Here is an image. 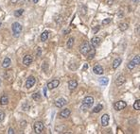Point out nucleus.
Here are the masks:
<instances>
[{"label": "nucleus", "mask_w": 140, "mask_h": 134, "mask_svg": "<svg viewBox=\"0 0 140 134\" xmlns=\"http://www.w3.org/2000/svg\"><path fill=\"white\" fill-rule=\"evenodd\" d=\"M94 104V97L93 96H86L83 99V102L81 106L82 110H86L88 109H90Z\"/></svg>", "instance_id": "obj_1"}, {"label": "nucleus", "mask_w": 140, "mask_h": 134, "mask_svg": "<svg viewBox=\"0 0 140 134\" xmlns=\"http://www.w3.org/2000/svg\"><path fill=\"white\" fill-rule=\"evenodd\" d=\"M12 28L13 36H14L15 38L19 37V36H20V34H21V32H22V26H21V24H20V23H18V22H15V23H13V24H12Z\"/></svg>", "instance_id": "obj_2"}, {"label": "nucleus", "mask_w": 140, "mask_h": 134, "mask_svg": "<svg viewBox=\"0 0 140 134\" xmlns=\"http://www.w3.org/2000/svg\"><path fill=\"white\" fill-rule=\"evenodd\" d=\"M91 48H92L91 44H90L88 42H84V43H82L81 44V46H80V52H81L82 55H87Z\"/></svg>", "instance_id": "obj_3"}, {"label": "nucleus", "mask_w": 140, "mask_h": 134, "mask_svg": "<svg viewBox=\"0 0 140 134\" xmlns=\"http://www.w3.org/2000/svg\"><path fill=\"white\" fill-rule=\"evenodd\" d=\"M33 128H34V131H35L36 133H42L43 130L45 129V125H44L43 122L38 121V122H36V123L34 124Z\"/></svg>", "instance_id": "obj_4"}, {"label": "nucleus", "mask_w": 140, "mask_h": 134, "mask_svg": "<svg viewBox=\"0 0 140 134\" xmlns=\"http://www.w3.org/2000/svg\"><path fill=\"white\" fill-rule=\"evenodd\" d=\"M126 107H127V103L125 101H122V100H119L114 104V108L115 110H121L125 109Z\"/></svg>", "instance_id": "obj_5"}, {"label": "nucleus", "mask_w": 140, "mask_h": 134, "mask_svg": "<svg viewBox=\"0 0 140 134\" xmlns=\"http://www.w3.org/2000/svg\"><path fill=\"white\" fill-rule=\"evenodd\" d=\"M35 82H36V79H35L34 77H32V76L29 77V79H28L27 81H26V88H27V89H30L31 87L34 86Z\"/></svg>", "instance_id": "obj_6"}, {"label": "nucleus", "mask_w": 140, "mask_h": 134, "mask_svg": "<svg viewBox=\"0 0 140 134\" xmlns=\"http://www.w3.org/2000/svg\"><path fill=\"white\" fill-rule=\"evenodd\" d=\"M93 72H94L96 75L100 76V75H103V73H104V69H103V67H102L101 65L97 64V65H95V66H94V68H93Z\"/></svg>", "instance_id": "obj_7"}, {"label": "nucleus", "mask_w": 140, "mask_h": 134, "mask_svg": "<svg viewBox=\"0 0 140 134\" xmlns=\"http://www.w3.org/2000/svg\"><path fill=\"white\" fill-rule=\"evenodd\" d=\"M59 85H60V81L58 79H54V80H52V81H50V82L47 83L46 88L49 89V90H53V89L57 88Z\"/></svg>", "instance_id": "obj_8"}, {"label": "nucleus", "mask_w": 140, "mask_h": 134, "mask_svg": "<svg viewBox=\"0 0 140 134\" xmlns=\"http://www.w3.org/2000/svg\"><path fill=\"white\" fill-rule=\"evenodd\" d=\"M66 103H67V101H66L64 98L61 97V98H58V99L55 101V106H56L57 108L61 109V108H62L63 106H65Z\"/></svg>", "instance_id": "obj_9"}, {"label": "nucleus", "mask_w": 140, "mask_h": 134, "mask_svg": "<svg viewBox=\"0 0 140 134\" xmlns=\"http://www.w3.org/2000/svg\"><path fill=\"white\" fill-rule=\"evenodd\" d=\"M32 61H33V58L31 55H26L23 59V63L26 66H29L32 63Z\"/></svg>", "instance_id": "obj_10"}, {"label": "nucleus", "mask_w": 140, "mask_h": 134, "mask_svg": "<svg viewBox=\"0 0 140 134\" xmlns=\"http://www.w3.org/2000/svg\"><path fill=\"white\" fill-rule=\"evenodd\" d=\"M100 42H101V40H100V38H99V37H93L92 39H91V46L92 47H94V48H97L99 44H100Z\"/></svg>", "instance_id": "obj_11"}, {"label": "nucleus", "mask_w": 140, "mask_h": 134, "mask_svg": "<svg viewBox=\"0 0 140 134\" xmlns=\"http://www.w3.org/2000/svg\"><path fill=\"white\" fill-rule=\"evenodd\" d=\"M109 122H110V116L108 114H103L101 116V125L103 126H107L109 125Z\"/></svg>", "instance_id": "obj_12"}, {"label": "nucleus", "mask_w": 140, "mask_h": 134, "mask_svg": "<svg viewBox=\"0 0 140 134\" xmlns=\"http://www.w3.org/2000/svg\"><path fill=\"white\" fill-rule=\"evenodd\" d=\"M77 87H78V82H77L76 80L71 79V80H69V81H68V89H69L70 91H74V90H76Z\"/></svg>", "instance_id": "obj_13"}, {"label": "nucleus", "mask_w": 140, "mask_h": 134, "mask_svg": "<svg viewBox=\"0 0 140 134\" xmlns=\"http://www.w3.org/2000/svg\"><path fill=\"white\" fill-rule=\"evenodd\" d=\"M125 82H126V79H125V77H124L123 75H119V76L117 77L116 80H115V84H116L117 86H122Z\"/></svg>", "instance_id": "obj_14"}, {"label": "nucleus", "mask_w": 140, "mask_h": 134, "mask_svg": "<svg viewBox=\"0 0 140 134\" xmlns=\"http://www.w3.org/2000/svg\"><path fill=\"white\" fill-rule=\"evenodd\" d=\"M70 114H71V110H70L69 109H63V110H61V112H60V115H61V117H62V118H67V117L70 116Z\"/></svg>", "instance_id": "obj_15"}, {"label": "nucleus", "mask_w": 140, "mask_h": 134, "mask_svg": "<svg viewBox=\"0 0 140 134\" xmlns=\"http://www.w3.org/2000/svg\"><path fill=\"white\" fill-rule=\"evenodd\" d=\"M11 63H12V59L9 58V57H6L3 60V63H2V66L3 68H9L11 66Z\"/></svg>", "instance_id": "obj_16"}, {"label": "nucleus", "mask_w": 140, "mask_h": 134, "mask_svg": "<svg viewBox=\"0 0 140 134\" xmlns=\"http://www.w3.org/2000/svg\"><path fill=\"white\" fill-rule=\"evenodd\" d=\"M8 103H9V98L7 95H2L0 97V104L2 106H6V105H8Z\"/></svg>", "instance_id": "obj_17"}, {"label": "nucleus", "mask_w": 140, "mask_h": 134, "mask_svg": "<svg viewBox=\"0 0 140 134\" xmlns=\"http://www.w3.org/2000/svg\"><path fill=\"white\" fill-rule=\"evenodd\" d=\"M74 43H75V39L74 38H69L68 41H67V43H66L67 48L68 49H71L73 47V45H74Z\"/></svg>", "instance_id": "obj_18"}, {"label": "nucleus", "mask_w": 140, "mask_h": 134, "mask_svg": "<svg viewBox=\"0 0 140 134\" xmlns=\"http://www.w3.org/2000/svg\"><path fill=\"white\" fill-rule=\"evenodd\" d=\"M121 62H122V59H119V58L115 59L114 60V62H113V68H114V69H116L117 67L121 64Z\"/></svg>", "instance_id": "obj_19"}, {"label": "nucleus", "mask_w": 140, "mask_h": 134, "mask_svg": "<svg viewBox=\"0 0 140 134\" xmlns=\"http://www.w3.org/2000/svg\"><path fill=\"white\" fill-rule=\"evenodd\" d=\"M47 39H48V31L45 30L41 34V41L45 42V41H47Z\"/></svg>", "instance_id": "obj_20"}, {"label": "nucleus", "mask_w": 140, "mask_h": 134, "mask_svg": "<svg viewBox=\"0 0 140 134\" xmlns=\"http://www.w3.org/2000/svg\"><path fill=\"white\" fill-rule=\"evenodd\" d=\"M108 82H109V79L108 78H101V79H99V84L102 85V86L107 85Z\"/></svg>", "instance_id": "obj_21"}, {"label": "nucleus", "mask_w": 140, "mask_h": 134, "mask_svg": "<svg viewBox=\"0 0 140 134\" xmlns=\"http://www.w3.org/2000/svg\"><path fill=\"white\" fill-rule=\"evenodd\" d=\"M102 109H103V106H102L101 104H99V105H97V106L93 109V112H95V113H99V111H101Z\"/></svg>", "instance_id": "obj_22"}, {"label": "nucleus", "mask_w": 140, "mask_h": 134, "mask_svg": "<svg viewBox=\"0 0 140 134\" xmlns=\"http://www.w3.org/2000/svg\"><path fill=\"white\" fill-rule=\"evenodd\" d=\"M128 28H129V25H128L127 23H121V24L119 25V29H120L121 31H125V30H127Z\"/></svg>", "instance_id": "obj_23"}, {"label": "nucleus", "mask_w": 140, "mask_h": 134, "mask_svg": "<svg viewBox=\"0 0 140 134\" xmlns=\"http://www.w3.org/2000/svg\"><path fill=\"white\" fill-rule=\"evenodd\" d=\"M88 54H89V57H88V59H92L94 58V56H95V54H96V51H95V48H94V47H92V48L90 49V51L88 52Z\"/></svg>", "instance_id": "obj_24"}, {"label": "nucleus", "mask_w": 140, "mask_h": 134, "mask_svg": "<svg viewBox=\"0 0 140 134\" xmlns=\"http://www.w3.org/2000/svg\"><path fill=\"white\" fill-rule=\"evenodd\" d=\"M24 10L23 9H20V10H17V11H15V12H14V15H15V17H20L23 13H24Z\"/></svg>", "instance_id": "obj_25"}, {"label": "nucleus", "mask_w": 140, "mask_h": 134, "mask_svg": "<svg viewBox=\"0 0 140 134\" xmlns=\"http://www.w3.org/2000/svg\"><path fill=\"white\" fill-rule=\"evenodd\" d=\"M132 62L135 64V66L136 65H139V63H140V57L137 55V56H135L133 59H132Z\"/></svg>", "instance_id": "obj_26"}, {"label": "nucleus", "mask_w": 140, "mask_h": 134, "mask_svg": "<svg viewBox=\"0 0 140 134\" xmlns=\"http://www.w3.org/2000/svg\"><path fill=\"white\" fill-rule=\"evenodd\" d=\"M32 98L35 100V101H38L41 99V94L40 93H34L32 95Z\"/></svg>", "instance_id": "obj_27"}, {"label": "nucleus", "mask_w": 140, "mask_h": 134, "mask_svg": "<svg viewBox=\"0 0 140 134\" xmlns=\"http://www.w3.org/2000/svg\"><path fill=\"white\" fill-rule=\"evenodd\" d=\"M133 109L136 110H140V100H139V99H137V100L134 102V104H133Z\"/></svg>", "instance_id": "obj_28"}, {"label": "nucleus", "mask_w": 140, "mask_h": 134, "mask_svg": "<svg viewBox=\"0 0 140 134\" xmlns=\"http://www.w3.org/2000/svg\"><path fill=\"white\" fill-rule=\"evenodd\" d=\"M134 67H135V64L132 62V60H131V61L128 63V69H129V70H133Z\"/></svg>", "instance_id": "obj_29"}, {"label": "nucleus", "mask_w": 140, "mask_h": 134, "mask_svg": "<svg viewBox=\"0 0 140 134\" xmlns=\"http://www.w3.org/2000/svg\"><path fill=\"white\" fill-rule=\"evenodd\" d=\"M4 118H5V112L3 110H0V123L3 122Z\"/></svg>", "instance_id": "obj_30"}, {"label": "nucleus", "mask_w": 140, "mask_h": 134, "mask_svg": "<svg viewBox=\"0 0 140 134\" xmlns=\"http://www.w3.org/2000/svg\"><path fill=\"white\" fill-rule=\"evenodd\" d=\"M110 22H111V19H110V18H106V19H104V20L102 21V25H103V26L108 25Z\"/></svg>", "instance_id": "obj_31"}, {"label": "nucleus", "mask_w": 140, "mask_h": 134, "mask_svg": "<svg viewBox=\"0 0 140 134\" xmlns=\"http://www.w3.org/2000/svg\"><path fill=\"white\" fill-rule=\"evenodd\" d=\"M86 10H87V9H86V7H85V6L82 7V14L85 15V14H86V12H86Z\"/></svg>", "instance_id": "obj_32"}, {"label": "nucleus", "mask_w": 140, "mask_h": 134, "mask_svg": "<svg viewBox=\"0 0 140 134\" xmlns=\"http://www.w3.org/2000/svg\"><path fill=\"white\" fill-rule=\"evenodd\" d=\"M8 133H9V134H14L15 132H14V130H13V128H12V127H10V128H9Z\"/></svg>", "instance_id": "obj_33"}, {"label": "nucleus", "mask_w": 140, "mask_h": 134, "mask_svg": "<svg viewBox=\"0 0 140 134\" xmlns=\"http://www.w3.org/2000/svg\"><path fill=\"white\" fill-rule=\"evenodd\" d=\"M106 3H107L109 6H111V5L114 3V0H107V1H106Z\"/></svg>", "instance_id": "obj_34"}, {"label": "nucleus", "mask_w": 140, "mask_h": 134, "mask_svg": "<svg viewBox=\"0 0 140 134\" xmlns=\"http://www.w3.org/2000/svg\"><path fill=\"white\" fill-rule=\"evenodd\" d=\"M87 68H88V65L85 63V64L83 65V67H82V71H86V70H87Z\"/></svg>", "instance_id": "obj_35"}, {"label": "nucleus", "mask_w": 140, "mask_h": 134, "mask_svg": "<svg viewBox=\"0 0 140 134\" xmlns=\"http://www.w3.org/2000/svg\"><path fill=\"white\" fill-rule=\"evenodd\" d=\"M122 15H123L122 11H118V12H117V16H118V17H120V16H122Z\"/></svg>", "instance_id": "obj_36"}, {"label": "nucleus", "mask_w": 140, "mask_h": 134, "mask_svg": "<svg viewBox=\"0 0 140 134\" xmlns=\"http://www.w3.org/2000/svg\"><path fill=\"white\" fill-rule=\"evenodd\" d=\"M37 55L40 57L41 56V49H40V47H38V51H37Z\"/></svg>", "instance_id": "obj_37"}, {"label": "nucleus", "mask_w": 140, "mask_h": 134, "mask_svg": "<svg viewBox=\"0 0 140 134\" xmlns=\"http://www.w3.org/2000/svg\"><path fill=\"white\" fill-rule=\"evenodd\" d=\"M98 30H99V27H97V28H94V32H95V33H96Z\"/></svg>", "instance_id": "obj_38"}, {"label": "nucleus", "mask_w": 140, "mask_h": 134, "mask_svg": "<svg viewBox=\"0 0 140 134\" xmlns=\"http://www.w3.org/2000/svg\"><path fill=\"white\" fill-rule=\"evenodd\" d=\"M26 121H23V122H21V126H26Z\"/></svg>", "instance_id": "obj_39"}, {"label": "nucleus", "mask_w": 140, "mask_h": 134, "mask_svg": "<svg viewBox=\"0 0 140 134\" xmlns=\"http://www.w3.org/2000/svg\"><path fill=\"white\" fill-rule=\"evenodd\" d=\"M44 94H45V96H46V87L44 88Z\"/></svg>", "instance_id": "obj_40"}, {"label": "nucleus", "mask_w": 140, "mask_h": 134, "mask_svg": "<svg viewBox=\"0 0 140 134\" xmlns=\"http://www.w3.org/2000/svg\"><path fill=\"white\" fill-rule=\"evenodd\" d=\"M10 1H11L12 3H16V2L18 1V0H10Z\"/></svg>", "instance_id": "obj_41"}, {"label": "nucleus", "mask_w": 140, "mask_h": 134, "mask_svg": "<svg viewBox=\"0 0 140 134\" xmlns=\"http://www.w3.org/2000/svg\"><path fill=\"white\" fill-rule=\"evenodd\" d=\"M134 3H139V0H132Z\"/></svg>", "instance_id": "obj_42"}, {"label": "nucleus", "mask_w": 140, "mask_h": 134, "mask_svg": "<svg viewBox=\"0 0 140 134\" xmlns=\"http://www.w3.org/2000/svg\"><path fill=\"white\" fill-rule=\"evenodd\" d=\"M38 1H39V0H33V2H34V3H38Z\"/></svg>", "instance_id": "obj_43"}, {"label": "nucleus", "mask_w": 140, "mask_h": 134, "mask_svg": "<svg viewBox=\"0 0 140 134\" xmlns=\"http://www.w3.org/2000/svg\"><path fill=\"white\" fill-rule=\"evenodd\" d=\"M67 32H69V29H68V30H65V31H64V34H67Z\"/></svg>", "instance_id": "obj_44"}, {"label": "nucleus", "mask_w": 140, "mask_h": 134, "mask_svg": "<svg viewBox=\"0 0 140 134\" xmlns=\"http://www.w3.org/2000/svg\"><path fill=\"white\" fill-rule=\"evenodd\" d=\"M1 25H2V23H1V22H0V27H1Z\"/></svg>", "instance_id": "obj_45"}, {"label": "nucleus", "mask_w": 140, "mask_h": 134, "mask_svg": "<svg viewBox=\"0 0 140 134\" xmlns=\"http://www.w3.org/2000/svg\"><path fill=\"white\" fill-rule=\"evenodd\" d=\"M0 85H1V79H0Z\"/></svg>", "instance_id": "obj_46"}]
</instances>
